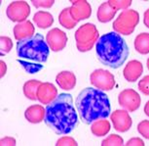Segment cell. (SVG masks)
<instances>
[{
  "instance_id": "5b68a950",
  "label": "cell",
  "mask_w": 149,
  "mask_h": 146,
  "mask_svg": "<svg viewBox=\"0 0 149 146\" xmlns=\"http://www.w3.org/2000/svg\"><path fill=\"white\" fill-rule=\"evenodd\" d=\"M100 33L97 27L92 23H87L79 27L75 32L76 47L80 52L90 51L95 43L97 42Z\"/></svg>"
},
{
  "instance_id": "8d00e7d4",
  "label": "cell",
  "mask_w": 149,
  "mask_h": 146,
  "mask_svg": "<svg viewBox=\"0 0 149 146\" xmlns=\"http://www.w3.org/2000/svg\"><path fill=\"white\" fill-rule=\"evenodd\" d=\"M147 68H148V70H149V58L147 59Z\"/></svg>"
},
{
  "instance_id": "f1b7e54d",
  "label": "cell",
  "mask_w": 149,
  "mask_h": 146,
  "mask_svg": "<svg viewBox=\"0 0 149 146\" xmlns=\"http://www.w3.org/2000/svg\"><path fill=\"white\" fill-rule=\"evenodd\" d=\"M57 146H77V142L74 138L70 136H64L61 137L56 143Z\"/></svg>"
},
{
  "instance_id": "7402d4cb",
  "label": "cell",
  "mask_w": 149,
  "mask_h": 146,
  "mask_svg": "<svg viewBox=\"0 0 149 146\" xmlns=\"http://www.w3.org/2000/svg\"><path fill=\"white\" fill-rule=\"evenodd\" d=\"M42 83V81L37 80H27L26 83L24 85V94L27 99L29 100H37V89Z\"/></svg>"
},
{
  "instance_id": "9c48e42d",
  "label": "cell",
  "mask_w": 149,
  "mask_h": 146,
  "mask_svg": "<svg viewBox=\"0 0 149 146\" xmlns=\"http://www.w3.org/2000/svg\"><path fill=\"white\" fill-rule=\"evenodd\" d=\"M118 103L121 107L128 112H134L139 108L141 104V98L136 90L132 88H127L119 93Z\"/></svg>"
},
{
  "instance_id": "3957f363",
  "label": "cell",
  "mask_w": 149,
  "mask_h": 146,
  "mask_svg": "<svg viewBox=\"0 0 149 146\" xmlns=\"http://www.w3.org/2000/svg\"><path fill=\"white\" fill-rule=\"evenodd\" d=\"M95 53L100 63L112 69H118L127 60L129 48L119 33L111 32L98 38L95 43Z\"/></svg>"
},
{
  "instance_id": "484cf974",
  "label": "cell",
  "mask_w": 149,
  "mask_h": 146,
  "mask_svg": "<svg viewBox=\"0 0 149 146\" xmlns=\"http://www.w3.org/2000/svg\"><path fill=\"white\" fill-rule=\"evenodd\" d=\"M0 42H1V56H4L8 54L11 49L13 47V42H12V39L8 36H1L0 37Z\"/></svg>"
},
{
  "instance_id": "d6a6232c",
  "label": "cell",
  "mask_w": 149,
  "mask_h": 146,
  "mask_svg": "<svg viewBox=\"0 0 149 146\" xmlns=\"http://www.w3.org/2000/svg\"><path fill=\"white\" fill-rule=\"evenodd\" d=\"M127 146H144V142L142 139L139 138V137H134V138L130 139L127 142V144H125Z\"/></svg>"
},
{
  "instance_id": "e575fe53",
  "label": "cell",
  "mask_w": 149,
  "mask_h": 146,
  "mask_svg": "<svg viewBox=\"0 0 149 146\" xmlns=\"http://www.w3.org/2000/svg\"><path fill=\"white\" fill-rule=\"evenodd\" d=\"M0 65H1V71H0V75H1V78H3L5 74H6L7 72V66H6V63H5L4 61H1L0 62Z\"/></svg>"
},
{
  "instance_id": "cb8c5ba5",
  "label": "cell",
  "mask_w": 149,
  "mask_h": 146,
  "mask_svg": "<svg viewBox=\"0 0 149 146\" xmlns=\"http://www.w3.org/2000/svg\"><path fill=\"white\" fill-rule=\"evenodd\" d=\"M124 140L118 134H110L102 141V146H123Z\"/></svg>"
},
{
  "instance_id": "2e32d148",
  "label": "cell",
  "mask_w": 149,
  "mask_h": 146,
  "mask_svg": "<svg viewBox=\"0 0 149 146\" xmlns=\"http://www.w3.org/2000/svg\"><path fill=\"white\" fill-rule=\"evenodd\" d=\"M58 85L64 90H71L76 85V77L70 71H63L56 77Z\"/></svg>"
},
{
  "instance_id": "277c9868",
  "label": "cell",
  "mask_w": 149,
  "mask_h": 146,
  "mask_svg": "<svg viewBox=\"0 0 149 146\" xmlns=\"http://www.w3.org/2000/svg\"><path fill=\"white\" fill-rule=\"evenodd\" d=\"M17 55L19 58L27 59L36 62L44 63L49 57V45L45 41L44 36L37 33L26 40L19 41L17 43Z\"/></svg>"
},
{
  "instance_id": "7c38bea8",
  "label": "cell",
  "mask_w": 149,
  "mask_h": 146,
  "mask_svg": "<svg viewBox=\"0 0 149 146\" xmlns=\"http://www.w3.org/2000/svg\"><path fill=\"white\" fill-rule=\"evenodd\" d=\"M110 120L113 123L114 128L119 133L128 131L133 125V121L127 110H115L110 115Z\"/></svg>"
},
{
  "instance_id": "4316f807",
  "label": "cell",
  "mask_w": 149,
  "mask_h": 146,
  "mask_svg": "<svg viewBox=\"0 0 149 146\" xmlns=\"http://www.w3.org/2000/svg\"><path fill=\"white\" fill-rule=\"evenodd\" d=\"M137 131L141 136L146 139H149V121H141L137 125Z\"/></svg>"
},
{
  "instance_id": "4dcf8cb0",
  "label": "cell",
  "mask_w": 149,
  "mask_h": 146,
  "mask_svg": "<svg viewBox=\"0 0 149 146\" xmlns=\"http://www.w3.org/2000/svg\"><path fill=\"white\" fill-rule=\"evenodd\" d=\"M18 62L22 64L24 66V68L29 73H35V72H38L39 70L42 69V65H35V64H29V63H26L24 61H22V60H18Z\"/></svg>"
},
{
  "instance_id": "52a82bcc",
  "label": "cell",
  "mask_w": 149,
  "mask_h": 146,
  "mask_svg": "<svg viewBox=\"0 0 149 146\" xmlns=\"http://www.w3.org/2000/svg\"><path fill=\"white\" fill-rule=\"evenodd\" d=\"M90 83L100 90H111L115 85V78L107 70L97 69L90 75Z\"/></svg>"
},
{
  "instance_id": "1f68e13d",
  "label": "cell",
  "mask_w": 149,
  "mask_h": 146,
  "mask_svg": "<svg viewBox=\"0 0 149 146\" xmlns=\"http://www.w3.org/2000/svg\"><path fill=\"white\" fill-rule=\"evenodd\" d=\"M0 145L1 146H15L16 145V139L13 137L6 136L0 140Z\"/></svg>"
},
{
  "instance_id": "9a60e30c",
  "label": "cell",
  "mask_w": 149,
  "mask_h": 146,
  "mask_svg": "<svg viewBox=\"0 0 149 146\" xmlns=\"http://www.w3.org/2000/svg\"><path fill=\"white\" fill-rule=\"evenodd\" d=\"M142 72L143 66L141 62L137 60H132L125 67V69L123 71V75L127 81H129V83H134L142 75Z\"/></svg>"
},
{
  "instance_id": "d590c367",
  "label": "cell",
  "mask_w": 149,
  "mask_h": 146,
  "mask_svg": "<svg viewBox=\"0 0 149 146\" xmlns=\"http://www.w3.org/2000/svg\"><path fill=\"white\" fill-rule=\"evenodd\" d=\"M144 113H145L146 116L149 117V101L146 102L145 106H144Z\"/></svg>"
},
{
  "instance_id": "ac0fdd59",
  "label": "cell",
  "mask_w": 149,
  "mask_h": 146,
  "mask_svg": "<svg viewBox=\"0 0 149 146\" xmlns=\"http://www.w3.org/2000/svg\"><path fill=\"white\" fill-rule=\"evenodd\" d=\"M33 22L39 29L45 30L51 27L54 23V18L49 12L46 11H38L33 16Z\"/></svg>"
},
{
  "instance_id": "d6986e66",
  "label": "cell",
  "mask_w": 149,
  "mask_h": 146,
  "mask_svg": "<svg viewBox=\"0 0 149 146\" xmlns=\"http://www.w3.org/2000/svg\"><path fill=\"white\" fill-rule=\"evenodd\" d=\"M116 12L117 11H115L113 8L109 5L108 1L103 2L97 9V20L100 23H107V22H110L115 17Z\"/></svg>"
},
{
  "instance_id": "8fae6325",
  "label": "cell",
  "mask_w": 149,
  "mask_h": 146,
  "mask_svg": "<svg viewBox=\"0 0 149 146\" xmlns=\"http://www.w3.org/2000/svg\"><path fill=\"white\" fill-rule=\"evenodd\" d=\"M70 7V15L75 22H80L89 19L92 15L91 5L86 0H72Z\"/></svg>"
},
{
  "instance_id": "ffe728a7",
  "label": "cell",
  "mask_w": 149,
  "mask_h": 146,
  "mask_svg": "<svg viewBox=\"0 0 149 146\" xmlns=\"http://www.w3.org/2000/svg\"><path fill=\"white\" fill-rule=\"evenodd\" d=\"M110 123L108 121H106L105 119H100L95 121L92 123L91 131L95 136H105L110 130Z\"/></svg>"
},
{
  "instance_id": "4fadbf2b",
  "label": "cell",
  "mask_w": 149,
  "mask_h": 146,
  "mask_svg": "<svg viewBox=\"0 0 149 146\" xmlns=\"http://www.w3.org/2000/svg\"><path fill=\"white\" fill-rule=\"evenodd\" d=\"M37 100L44 105H49L58 97V89L51 83H42L37 89Z\"/></svg>"
},
{
  "instance_id": "8992f818",
  "label": "cell",
  "mask_w": 149,
  "mask_h": 146,
  "mask_svg": "<svg viewBox=\"0 0 149 146\" xmlns=\"http://www.w3.org/2000/svg\"><path fill=\"white\" fill-rule=\"evenodd\" d=\"M139 22V15L136 10L128 9L123 11L113 23L115 32L123 35H130L134 32V29Z\"/></svg>"
},
{
  "instance_id": "e0dca14e",
  "label": "cell",
  "mask_w": 149,
  "mask_h": 146,
  "mask_svg": "<svg viewBox=\"0 0 149 146\" xmlns=\"http://www.w3.org/2000/svg\"><path fill=\"white\" fill-rule=\"evenodd\" d=\"M26 119L31 123H39L44 121L45 109L41 105H31L24 112Z\"/></svg>"
},
{
  "instance_id": "83f0119b",
  "label": "cell",
  "mask_w": 149,
  "mask_h": 146,
  "mask_svg": "<svg viewBox=\"0 0 149 146\" xmlns=\"http://www.w3.org/2000/svg\"><path fill=\"white\" fill-rule=\"evenodd\" d=\"M139 89L144 95L149 96V75H145L139 81Z\"/></svg>"
},
{
  "instance_id": "836d02e7",
  "label": "cell",
  "mask_w": 149,
  "mask_h": 146,
  "mask_svg": "<svg viewBox=\"0 0 149 146\" xmlns=\"http://www.w3.org/2000/svg\"><path fill=\"white\" fill-rule=\"evenodd\" d=\"M143 23L149 29V8L145 11L144 15H143Z\"/></svg>"
},
{
  "instance_id": "6da1fadb",
  "label": "cell",
  "mask_w": 149,
  "mask_h": 146,
  "mask_svg": "<svg viewBox=\"0 0 149 146\" xmlns=\"http://www.w3.org/2000/svg\"><path fill=\"white\" fill-rule=\"evenodd\" d=\"M45 123L55 133L65 135L77 125L78 118L71 94L61 93L45 109Z\"/></svg>"
},
{
  "instance_id": "7a4b0ae2",
  "label": "cell",
  "mask_w": 149,
  "mask_h": 146,
  "mask_svg": "<svg viewBox=\"0 0 149 146\" xmlns=\"http://www.w3.org/2000/svg\"><path fill=\"white\" fill-rule=\"evenodd\" d=\"M76 108L81 121L86 125L106 119L111 111L107 95L100 89L92 87H87L80 92L76 99Z\"/></svg>"
},
{
  "instance_id": "5bb4252c",
  "label": "cell",
  "mask_w": 149,
  "mask_h": 146,
  "mask_svg": "<svg viewBox=\"0 0 149 146\" xmlns=\"http://www.w3.org/2000/svg\"><path fill=\"white\" fill-rule=\"evenodd\" d=\"M34 32H35L34 26H33L30 21L19 23L13 29L14 37L18 41L26 40V39L32 37L34 35Z\"/></svg>"
},
{
  "instance_id": "44dd1931",
  "label": "cell",
  "mask_w": 149,
  "mask_h": 146,
  "mask_svg": "<svg viewBox=\"0 0 149 146\" xmlns=\"http://www.w3.org/2000/svg\"><path fill=\"white\" fill-rule=\"evenodd\" d=\"M134 48L142 55L149 53V33L141 32L134 39Z\"/></svg>"
},
{
  "instance_id": "f546056e",
  "label": "cell",
  "mask_w": 149,
  "mask_h": 146,
  "mask_svg": "<svg viewBox=\"0 0 149 146\" xmlns=\"http://www.w3.org/2000/svg\"><path fill=\"white\" fill-rule=\"evenodd\" d=\"M31 3L33 4V6L36 8H38V7L50 8L54 5L55 0H32Z\"/></svg>"
},
{
  "instance_id": "d4e9b609",
  "label": "cell",
  "mask_w": 149,
  "mask_h": 146,
  "mask_svg": "<svg viewBox=\"0 0 149 146\" xmlns=\"http://www.w3.org/2000/svg\"><path fill=\"white\" fill-rule=\"evenodd\" d=\"M108 3L115 11H118L120 9L128 10L133 1L132 0H108Z\"/></svg>"
},
{
  "instance_id": "ba28073f",
  "label": "cell",
  "mask_w": 149,
  "mask_h": 146,
  "mask_svg": "<svg viewBox=\"0 0 149 146\" xmlns=\"http://www.w3.org/2000/svg\"><path fill=\"white\" fill-rule=\"evenodd\" d=\"M30 14V7L26 1H13L8 5L6 15L12 22H26Z\"/></svg>"
},
{
  "instance_id": "603a6c76",
  "label": "cell",
  "mask_w": 149,
  "mask_h": 146,
  "mask_svg": "<svg viewBox=\"0 0 149 146\" xmlns=\"http://www.w3.org/2000/svg\"><path fill=\"white\" fill-rule=\"evenodd\" d=\"M58 22L61 25V27L65 28L67 30H72L77 25V22H75L70 15V7L64 8L61 11L58 16Z\"/></svg>"
},
{
  "instance_id": "30bf717a",
  "label": "cell",
  "mask_w": 149,
  "mask_h": 146,
  "mask_svg": "<svg viewBox=\"0 0 149 146\" xmlns=\"http://www.w3.org/2000/svg\"><path fill=\"white\" fill-rule=\"evenodd\" d=\"M46 41L48 45L54 52H58L64 49L67 42V36L65 32L58 28L50 30L46 35Z\"/></svg>"
}]
</instances>
